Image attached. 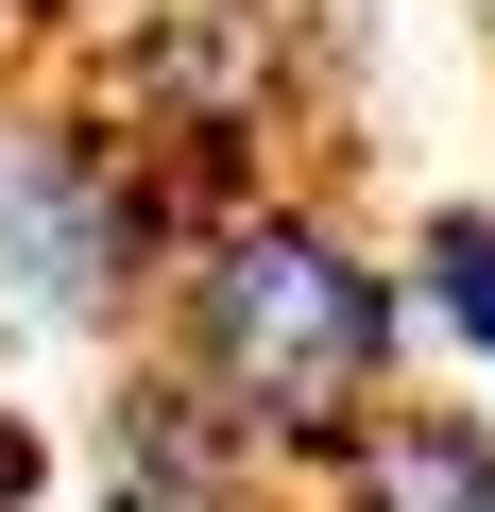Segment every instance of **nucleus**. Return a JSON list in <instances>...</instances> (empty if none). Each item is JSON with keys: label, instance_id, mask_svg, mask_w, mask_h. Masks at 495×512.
Returning a JSON list of instances; mask_svg holds the SVG:
<instances>
[{"label": "nucleus", "instance_id": "f257e3e1", "mask_svg": "<svg viewBox=\"0 0 495 512\" xmlns=\"http://www.w3.org/2000/svg\"><path fill=\"white\" fill-rule=\"evenodd\" d=\"M274 478L342 461L393 393H410V274L393 239L325 188V171H222L154 274V325H137Z\"/></svg>", "mask_w": 495, "mask_h": 512}, {"label": "nucleus", "instance_id": "f03ea898", "mask_svg": "<svg viewBox=\"0 0 495 512\" xmlns=\"http://www.w3.org/2000/svg\"><path fill=\"white\" fill-rule=\"evenodd\" d=\"M188 171L154 120L120 103H0V325L18 342H69V359H120L154 325V274L188 239Z\"/></svg>", "mask_w": 495, "mask_h": 512}, {"label": "nucleus", "instance_id": "7ed1b4c3", "mask_svg": "<svg viewBox=\"0 0 495 512\" xmlns=\"http://www.w3.org/2000/svg\"><path fill=\"white\" fill-rule=\"evenodd\" d=\"M86 512H291V478L239 444L154 342H120L103 393H86Z\"/></svg>", "mask_w": 495, "mask_h": 512}, {"label": "nucleus", "instance_id": "20e7f679", "mask_svg": "<svg viewBox=\"0 0 495 512\" xmlns=\"http://www.w3.org/2000/svg\"><path fill=\"white\" fill-rule=\"evenodd\" d=\"M291 512H495V410L478 393H393L342 461L291 478Z\"/></svg>", "mask_w": 495, "mask_h": 512}, {"label": "nucleus", "instance_id": "39448f33", "mask_svg": "<svg viewBox=\"0 0 495 512\" xmlns=\"http://www.w3.org/2000/svg\"><path fill=\"white\" fill-rule=\"evenodd\" d=\"M393 274H410V342L495 376V188H427L410 239H393Z\"/></svg>", "mask_w": 495, "mask_h": 512}, {"label": "nucleus", "instance_id": "423d86ee", "mask_svg": "<svg viewBox=\"0 0 495 512\" xmlns=\"http://www.w3.org/2000/svg\"><path fill=\"white\" fill-rule=\"evenodd\" d=\"M0 512H35V427L0 410Z\"/></svg>", "mask_w": 495, "mask_h": 512}, {"label": "nucleus", "instance_id": "0eeeda50", "mask_svg": "<svg viewBox=\"0 0 495 512\" xmlns=\"http://www.w3.org/2000/svg\"><path fill=\"white\" fill-rule=\"evenodd\" d=\"M461 35H478V69H495V0H461Z\"/></svg>", "mask_w": 495, "mask_h": 512}]
</instances>
